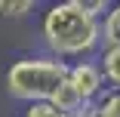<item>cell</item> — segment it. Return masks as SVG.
<instances>
[{
	"label": "cell",
	"mask_w": 120,
	"mask_h": 117,
	"mask_svg": "<svg viewBox=\"0 0 120 117\" xmlns=\"http://www.w3.org/2000/svg\"><path fill=\"white\" fill-rule=\"evenodd\" d=\"M40 37L46 53L74 65L86 59H99L102 53V19L89 15L80 0L52 3L40 19Z\"/></svg>",
	"instance_id": "6da1fadb"
},
{
	"label": "cell",
	"mask_w": 120,
	"mask_h": 117,
	"mask_svg": "<svg viewBox=\"0 0 120 117\" xmlns=\"http://www.w3.org/2000/svg\"><path fill=\"white\" fill-rule=\"evenodd\" d=\"M68 71L71 65L43 53V56H22L6 68V92L19 102H49L56 92L68 83Z\"/></svg>",
	"instance_id": "7a4b0ae2"
},
{
	"label": "cell",
	"mask_w": 120,
	"mask_h": 117,
	"mask_svg": "<svg viewBox=\"0 0 120 117\" xmlns=\"http://www.w3.org/2000/svg\"><path fill=\"white\" fill-rule=\"evenodd\" d=\"M68 83L77 89V96H80L86 105H92V102L108 89L105 74H102V68H99V59L74 62V65H71V71H68Z\"/></svg>",
	"instance_id": "3957f363"
},
{
	"label": "cell",
	"mask_w": 120,
	"mask_h": 117,
	"mask_svg": "<svg viewBox=\"0 0 120 117\" xmlns=\"http://www.w3.org/2000/svg\"><path fill=\"white\" fill-rule=\"evenodd\" d=\"M99 68L105 74L108 89H117L120 92V46H108V49L99 53Z\"/></svg>",
	"instance_id": "277c9868"
},
{
	"label": "cell",
	"mask_w": 120,
	"mask_h": 117,
	"mask_svg": "<svg viewBox=\"0 0 120 117\" xmlns=\"http://www.w3.org/2000/svg\"><path fill=\"white\" fill-rule=\"evenodd\" d=\"M49 105H52V108H59L62 114H80V111L86 108V102L77 96V89L71 86V83H65V86L56 92V96L49 99Z\"/></svg>",
	"instance_id": "5b68a950"
},
{
	"label": "cell",
	"mask_w": 120,
	"mask_h": 117,
	"mask_svg": "<svg viewBox=\"0 0 120 117\" xmlns=\"http://www.w3.org/2000/svg\"><path fill=\"white\" fill-rule=\"evenodd\" d=\"M120 46V3H111L108 15L102 19V49Z\"/></svg>",
	"instance_id": "8992f818"
},
{
	"label": "cell",
	"mask_w": 120,
	"mask_h": 117,
	"mask_svg": "<svg viewBox=\"0 0 120 117\" xmlns=\"http://www.w3.org/2000/svg\"><path fill=\"white\" fill-rule=\"evenodd\" d=\"M34 9V0H0V19H28Z\"/></svg>",
	"instance_id": "52a82bcc"
},
{
	"label": "cell",
	"mask_w": 120,
	"mask_h": 117,
	"mask_svg": "<svg viewBox=\"0 0 120 117\" xmlns=\"http://www.w3.org/2000/svg\"><path fill=\"white\" fill-rule=\"evenodd\" d=\"M22 117H65V114L59 108H52L49 102H31V105H25Z\"/></svg>",
	"instance_id": "ba28073f"
},
{
	"label": "cell",
	"mask_w": 120,
	"mask_h": 117,
	"mask_svg": "<svg viewBox=\"0 0 120 117\" xmlns=\"http://www.w3.org/2000/svg\"><path fill=\"white\" fill-rule=\"evenodd\" d=\"M117 96H120V92H117Z\"/></svg>",
	"instance_id": "9c48e42d"
}]
</instances>
